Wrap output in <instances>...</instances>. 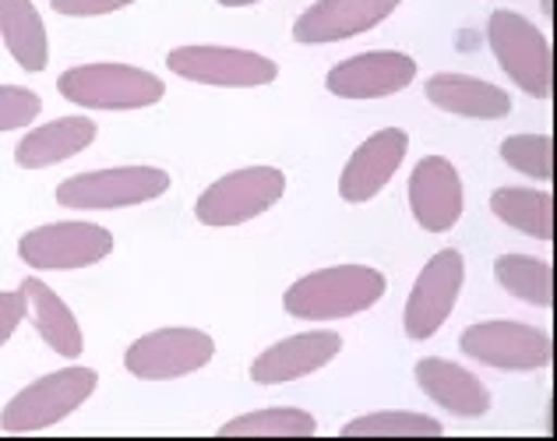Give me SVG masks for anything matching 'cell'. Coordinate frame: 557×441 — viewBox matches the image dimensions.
<instances>
[{
    "label": "cell",
    "instance_id": "19",
    "mask_svg": "<svg viewBox=\"0 0 557 441\" xmlns=\"http://www.w3.org/2000/svg\"><path fill=\"white\" fill-rule=\"evenodd\" d=\"M92 142H96V124L89 117H61V121L28 131L18 142V149H14V163L22 170H47L78 156L82 149H89Z\"/></svg>",
    "mask_w": 557,
    "mask_h": 441
},
{
    "label": "cell",
    "instance_id": "26",
    "mask_svg": "<svg viewBox=\"0 0 557 441\" xmlns=\"http://www.w3.org/2000/svg\"><path fill=\"white\" fill-rule=\"evenodd\" d=\"M502 159L533 181H554L557 173V142L550 135H511L502 142Z\"/></svg>",
    "mask_w": 557,
    "mask_h": 441
},
{
    "label": "cell",
    "instance_id": "18",
    "mask_svg": "<svg viewBox=\"0 0 557 441\" xmlns=\"http://www.w3.org/2000/svg\"><path fill=\"white\" fill-rule=\"evenodd\" d=\"M423 93L434 102L437 110L469 117V121H502L511 113V96L505 88H497L483 78H469L459 71H442V75H431Z\"/></svg>",
    "mask_w": 557,
    "mask_h": 441
},
{
    "label": "cell",
    "instance_id": "21",
    "mask_svg": "<svg viewBox=\"0 0 557 441\" xmlns=\"http://www.w3.org/2000/svg\"><path fill=\"white\" fill-rule=\"evenodd\" d=\"M22 290L28 297L33 326L42 340H47V346L53 353H61V357H78L82 353V329H78V318L71 315V307L36 275H28L22 283Z\"/></svg>",
    "mask_w": 557,
    "mask_h": 441
},
{
    "label": "cell",
    "instance_id": "5",
    "mask_svg": "<svg viewBox=\"0 0 557 441\" xmlns=\"http://www.w3.org/2000/svg\"><path fill=\"white\" fill-rule=\"evenodd\" d=\"M286 176L275 167H244L201 191L195 216L205 226H240L247 219L269 212L283 198Z\"/></svg>",
    "mask_w": 557,
    "mask_h": 441
},
{
    "label": "cell",
    "instance_id": "22",
    "mask_svg": "<svg viewBox=\"0 0 557 441\" xmlns=\"http://www.w3.org/2000/svg\"><path fill=\"white\" fill-rule=\"evenodd\" d=\"M0 36L8 53L25 71H42L50 61V39L33 0H0Z\"/></svg>",
    "mask_w": 557,
    "mask_h": 441
},
{
    "label": "cell",
    "instance_id": "15",
    "mask_svg": "<svg viewBox=\"0 0 557 441\" xmlns=\"http://www.w3.org/2000/svg\"><path fill=\"white\" fill-rule=\"evenodd\" d=\"M343 335L332 329H314L289 335V340L261 350L251 364V381L258 385H283V381H297L304 375L321 371L329 360L339 357Z\"/></svg>",
    "mask_w": 557,
    "mask_h": 441
},
{
    "label": "cell",
    "instance_id": "24",
    "mask_svg": "<svg viewBox=\"0 0 557 441\" xmlns=\"http://www.w3.org/2000/svg\"><path fill=\"white\" fill-rule=\"evenodd\" d=\"M314 431V417L297 406L255 409V414H240L219 428L223 438H311Z\"/></svg>",
    "mask_w": 557,
    "mask_h": 441
},
{
    "label": "cell",
    "instance_id": "1",
    "mask_svg": "<svg viewBox=\"0 0 557 441\" xmlns=\"http://www.w3.org/2000/svg\"><path fill=\"white\" fill-rule=\"evenodd\" d=\"M385 297V275L368 265H332L300 275L286 290V315L300 321H339L354 318Z\"/></svg>",
    "mask_w": 557,
    "mask_h": 441
},
{
    "label": "cell",
    "instance_id": "27",
    "mask_svg": "<svg viewBox=\"0 0 557 441\" xmlns=\"http://www.w3.org/2000/svg\"><path fill=\"white\" fill-rule=\"evenodd\" d=\"M39 110H42V102L33 88H22V85L0 88V124H4V131L28 127L39 117Z\"/></svg>",
    "mask_w": 557,
    "mask_h": 441
},
{
    "label": "cell",
    "instance_id": "6",
    "mask_svg": "<svg viewBox=\"0 0 557 441\" xmlns=\"http://www.w3.org/2000/svg\"><path fill=\"white\" fill-rule=\"evenodd\" d=\"M170 173L159 167H113L75 173L64 184H57V201L64 209L96 212V209H127V205L152 201L166 195Z\"/></svg>",
    "mask_w": 557,
    "mask_h": 441
},
{
    "label": "cell",
    "instance_id": "16",
    "mask_svg": "<svg viewBox=\"0 0 557 441\" xmlns=\"http://www.w3.org/2000/svg\"><path fill=\"white\" fill-rule=\"evenodd\" d=\"M409 149V135L399 127H385V131H374V135L357 145V152L349 156V163L339 176V195L349 205H360V201H371L381 187H385L399 163L406 159Z\"/></svg>",
    "mask_w": 557,
    "mask_h": 441
},
{
    "label": "cell",
    "instance_id": "13",
    "mask_svg": "<svg viewBox=\"0 0 557 441\" xmlns=\"http://www.w3.org/2000/svg\"><path fill=\"white\" fill-rule=\"evenodd\" d=\"M399 4L403 0H318L293 22V39L300 47H321L360 36L385 22Z\"/></svg>",
    "mask_w": 557,
    "mask_h": 441
},
{
    "label": "cell",
    "instance_id": "12",
    "mask_svg": "<svg viewBox=\"0 0 557 441\" xmlns=\"http://www.w3.org/2000/svg\"><path fill=\"white\" fill-rule=\"evenodd\" d=\"M417 78V61L399 50H371L329 71V93L339 99H381L403 93Z\"/></svg>",
    "mask_w": 557,
    "mask_h": 441
},
{
    "label": "cell",
    "instance_id": "14",
    "mask_svg": "<svg viewBox=\"0 0 557 441\" xmlns=\"http://www.w3.org/2000/svg\"><path fill=\"white\" fill-rule=\"evenodd\" d=\"M462 181L445 156H423L409 173V209L428 233H445L462 216Z\"/></svg>",
    "mask_w": 557,
    "mask_h": 441
},
{
    "label": "cell",
    "instance_id": "20",
    "mask_svg": "<svg viewBox=\"0 0 557 441\" xmlns=\"http://www.w3.org/2000/svg\"><path fill=\"white\" fill-rule=\"evenodd\" d=\"M491 212L505 226L536 241H554L557 233V201L540 187H497L491 195Z\"/></svg>",
    "mask_w": 557,
    "mask_h": 441
},
{
    "label": "cell",
    "instance_id": "4",
    "mask_svg": "<svg viewBox=\"0 0 557 441\" xmlns=\"http://www.w3.org/2000/svg\"><path fill=\"white\" fill-rule=\"evenodd\" d=\"M96 385H99V375L92 367H64V371L36 378L33 385H25L4 406V431L28 434V431L50 428V424L75 414V409L96 392Z\"/></svg>",
    "mask_w": 557,
    "mask_h": 441
},
{
    "label": "cell",
    "instance_id": "23",
    "mask_svg": "<svg viewBox=\"0 0 557 441\" xmlns=\"http://www.w3.org/2000/svg\"><path fill=\"white\" fill-rule=\"evenodd\" d=\"M494 279L511 297L533 307L554 304V269L550 261L533 255H502L494 261Z\"/></svg>",
    "mask_w": 557,
    "mask_h": 441
},
{
    "label": "cell",
    "instance_id": "28",
    "mask_svg": "<svg viewBox=\"0 0 557 441\" xmlns=\"http://www.w3.org/2000/svg\"><path fill=\"white\" fill-rule=\"evenodd\" d=\"M57 14H67V19H96V14H110L121 11L135 0H50Z\"/></svg>",
    "mask_w": 557,
    "mask_h": 441
},
{
    "label": "cell",
    "instance_id": "2",
    "mask_svg": "<svg viewBox=\"0 0 557 441\" xmlns=\"http://www.w3.org/2000/svg\"><path fill=\"white\" fill-rule=\"evenodd\" d=\"M487 42L494 61L505 68V75L516 82L525 96L547 99L554 85V53L540 28L522 19L519 11L497 8L487 19Z\"/></svg>",
    "mask_w": 557,
    "mask_h": 441
},
{
    "label": "cell",
    "instance_id": "7",
    "mask_svg": "<svg viewBox=\"0 0 557 441\" xmlns=\"http://www.w3.org/2000/svg\"><path fill=\"white\" fill-rule=\"evenodd\" d=\"M459 350L497 371H540L554 360V343L544 329L525 321H476L459 335Z\"/></svg>",
    "mask_w": 557,
    "mask_h": 441
},
{
    "label": "cell",
    "instance_id": "29",
    "mask_svg": "<svg viewBox=\"0 0 557 441\" xmlns=\"http://www.w3.org/2000/svg\"><path fill=\"white\" fill-rule=\"evenodd\" d=\"M25 311H28L25 290H22V286H18V290H8V293H4V326H0V335H4V340H11V332H14V326L22 321Z\"/></svg>",
    "mask_w": 557,
    "mask_h": 441
},
{
    "label": "cell",
    "instance_id": "11",
    "mask_svg": "<svg viewBox=\"0 0 557 441\" xmlns=\"http://www.w3.org/2000/svg\"><path fill=\"white\" fill-rule=\"evenodd\" d=\"M166 68L187 82L226 85V88H255V85H272L278 78L275 61L237 47H177L170 50Z\"/></svg>",
    "mask_w": 557,
    "mask_h": 441
},
{
    "label": "cell",
    "instance_id": "25",
    "mask_svg": "<svg viewBox=\"0 0 557 441\" xmlns=\"http://www.w3.org/2000/svg\"><path fill=\"white\" fill-rule=\"evenodd\" d=\"M442 420L406 414V409H385V414H368L349 420L343 428V438H437Z\"/></svg>",
    "mask_w": 557,
    "mask_h": 441
},
{
    "label": "cell",
    "instance_id": "10",
    "mask_svg": "<svg viewBox=\"0 0 557 441\" xmlns=\"http://www.w3.org/2000/svg\"><path fill=\"white\" fill-rule=\"evenodd\" d=\"M215 357V343L201 329H159L127 346L124 367L141 381H170L198 371Z\"/></svg>",
    "mask_w": 557,
    "mask_h": 441
},
{
    "label": "cell",
    "instance_id": "17",
    "mask_svg": "<svg viewBox=\"0 0 557 441\" xmlns=\"http://www.w3.org/2000/svg\"><path fill=\"white\" fill-rule=\"evenodd\" d=\"M417 385L423 389L431 403H437L448 414H456L462 420H476L491 409V389L483 381L466 371L456 360H442V357H423L413 367Z\"/></svg>",
    "mask_w": 557,
    "mask_h": 441
},
{
    "label": "cell",
    "instance_id": "30",
    "mask_svg": "<svg viewBox=\"0 0 557 441\" xmlns=\"http://www.w3.org/2000/svg\"><path fill=\"white\" fill-rule=\"evenodd\" d=\"M223 8H247V4H258V0H219Z\"/></svg>",
    "mask_w": 557,
    "mask_h": 441
},
{
    "label": "cell",
    "instance_id": "8",
    "mask_svg": "<svg viewBox=\"0 0 557 441\" xmlns=\"http://www.w3.org/2000/svg\"><path fill=\"white\" fill-rule=\"evenodd\" d=\"M113 252V233L99 223H50L28 230L18 241V255L28 269L71 272L89 269Z\"/></svg>",
    "mask_w": 557,
    "mask_h": 441
},
{
    "label": "cell",
    "instance_id": "3",
    "mask_svg": "<svg viewBox=\"0 0 557 441\" xmlns=\"http://www.w3.org/2000/svg\"><path fill=\"white\" fill-rule=\"evenodd\" d=\"M57 88L67 102L89 110H141L163 99L166 85L131 64H78L67 68Z\"/></svg>",
    "mask_w": 557,
    "mask_h": 441
},
{
    "label": "cell",
    "instance_id": "9",
    "mask_svg": "<svg viewBox=\"0 0 557 441\" xmlns=\"http://www.w3.org/2000/svg\"><path fill=\"white\" fill-rule=\"evenodd\" d=\"M462 283H466V261L456 247H445V252H437L423 265L403 311V329L409 340H417V343L431 340V335L445 326L462 293Z\"/></svg>",
    "mask_w": 557,
    "mask_h": 441
}]
</instances>
